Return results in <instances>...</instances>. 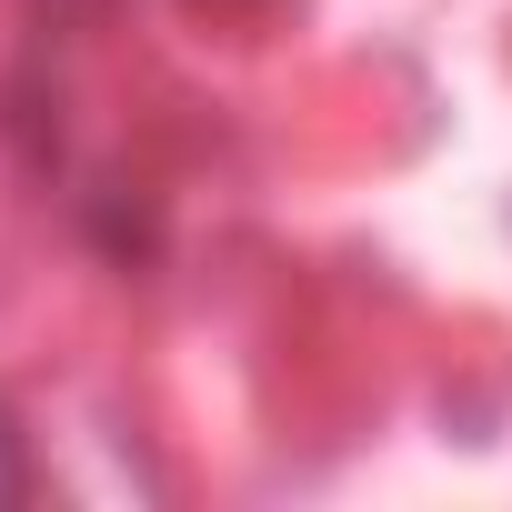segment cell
<instances>
[{
  "mask_svg": "<svg viewBox=\"0 0 512 512\" xmlns=\"http://www.w3.org/2000/svg\"><path fill=\"white\" fill-rule=\"evenodd\" d=\"M21 492V442H11V412H0V502Z\"/></svg>",
  "mask_w": 512,
  "mask_h": 512,
  "instance_id": "cell-1",
  "label": "cell"
}]
</instances>
